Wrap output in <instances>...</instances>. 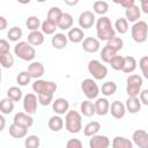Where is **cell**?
Wrapping results in <instances>:
<instances>
[{
    "instance_id": "17",
    "label": "cell",
    "mask_w": 148,
    "mask_h": 148,
    "mask_svg": "<svg viewBox=\"0 0 148 148\" xmlns=\"http://www.w3.org/2000/svg\"><path fill=\"white\" fill-rule=\"evenodd\" d=\"M82 49L88 53H96L101 49V42L95 37H86L82 42Z\"/></svg>"
},
{
    "instance_id": "8",
    "label": "cell",
    "mask_w": 148,
    "mask_h": 148,
    "mask_svg": "<svg viewBox=\"0 0 148 148\" xmlns=\"http://www.w3.org/2000/svg\"><path fill=\"white\" fill-rule=\"evenodd\" d=\"M81 90L87 99H97L99 94V88L94 79H84L81 82Z\"/></svg>"
},
{
    "instance_id": "43",
    "label": "cell",
    "mask_w": 148,
    "mask_h": 148,
    "mask_svg": "<svg viewBox=\"0 0 148 148\" xmlns=\"http://www.w3.org/2000/svg\"><path fill=\"white\" fill-rule=\"evenodd\" d=\"M117 53L114 52V51H112L109 46H104L102 50H101V58H102V60H103V62H105V64H109L110 62V60L116 56Z\"/></svg>"
},
{
    "instance_id": "30",
    "label": "cell",
    "mask_w": 148,
    "mask_h": 148,
    "mask_svg": "<svg viewBox=\"0 0 148 148\" xmlns=\"http://www.w3.org/2000/svg\"><path fill=\"white\" fill-rule=\"evenodd\" d=\"M136 66H138V62H136L135 58L132 57V56H127V57H125L123 72H124V73H127V74L133 73V72L136 69Z\"/></svg>"
},
{
    "instance_id": "2",
    "label": "cell",
    "mask_w": 148,
    "mask_h": 148,
    "mask_svg": "<svg viewBox=\"0 0 148 148\" xmlns=\"http://www.w3.org/2000/svg\"><path fill=\"white\" fill-rule=\"evenodd\" d=\"M96 35L97 39L108 42L116 37V30L111 22V20L108 16H101L96 21Z\"/></svg>"
},
{
    "instance_id": "46",
    "label": "cell",
    "mask_w": 148,
    "mask_h": 148,
    "mask_svg": "<svg viewBox=\"0 0 148 148\" xmlns=\"http://www.w3.org/2000/svg\"><path fill=\"white\" fill-rule=\"evenodd\" d=\"M139 67L143 74V77L148 80V56H143L139 60Z\"/></svg>"
},
{
    "instance_id": "49",
    "label": "cell",
    "mask_w": 148,
    "mask_h": 148,
    "mask_svg": "<svg viewBox=\"0 0 148 148\" xmlns=\"http://www.w3.org/2000/svg\"><path fill=\"white\" fill-rule=\"evenodd\" d=\"M139 99H140L141 104L148 106V89L141 90V92H140V95H139Z\"/></svg>"
},
{
    "instance_id": "6",
    "label": "cell",
    "mask_w": 148,
    "mask_h": 148,
    "mask_svg": "<svg viewBox=\"0 0 148 148\" xmlns=\"http://www.w3.org/2000/svg\"><path fill=\"white\" fill-rule=\"evenodd\" d=\"M143 80L138 74H131L126 79V92L128 97H138L141 92Z\"/></svg>"
},
{
    "instance_id": "29",
    "label": "cell",
    "mask_w": 148,
    "mask_h": 148,
    "mask_svg": "<svg viewBox=\"0 0 148 148\" xmlns=\"http://www.w3.org/2000/svg\"><path fill=\"white\" fill-rule=\"evenodd\" d=\"M92 10L95 14H98L101 16H105V14L109 10V3L106 1H103V0L95 1L92 3Z\"/></svg>"
},
{
    "instance_id": "13",
    "label": "cell",
    "mask_w": 148,
    "mask_h": 148,
    "mask_svg": "<svg viewBox=\"0 0 148 148\" xmlns=\"http://www.w3.org/2000/svg\"><path fill=\"white\" fill-rule=\"evenodd\" d=\"M28 73L31 76V79L39 80L45 73L44 65L42 62H39V61H31L30 65L28 66Z\"/></svg>"
},
{
    "instance_id": "10",
    "label": "cell",
    "mask_w": 148,
    "mask_h": 148,
    "mask_svg": "<svg viewBox=\"0 0 148 148\" xmlns=\"http://www.w3.org/2000/svg\"><path fill=\"white\" fill-rule=\"evenodd\" d=\"M13 124L28 130L34 125V118L31 117V114H28L25 112H17L13 118Z\"/></svg>"
},
{
    "instance_id": "39",
    "label": "cell",
    "mask_w": 148,
    "mask_h": 148,
    "mask_svg": "<svg viewBox=\"0 0 148 148\" xmlns=\"http://www.w3.org/2000/svg\"><path fill=\"white\" fill-rule=\"evenodd\" d=\"M22 90L18 88V87H16V86H13V87H10L8 90H7V97L8 98H10L12 101H14V102H18V101H21L22 99Z\"/></svg>"
},
{
    "instance_id": "37",
    "label": "cell",
    "mask_w": 148,
    "mask_h": 148,
    "mask_svg": "<svg viewBox=\"0 0 148 148\" xmlns=\"http://www.w3.org/2000/svg\"><path fill=\"white\" fill-rule=\"evenodd\" d=\"M25 25H27V28H28L30 31H37V30L40 28L42 22H40V20H39L37 16L31 15V16H29V17L27 18Z\"/></svg>"
},
{
    "instance_id": "14",
    "label": "cell",
    "mask_w": 148,
    "mask_h": 148,
    "mask_svg": "<svg viewBox=\"0 0 148 148\" xmlns=\"http://www.w3.org/2000/svg\"><path fill=\"white\" fill-rule=\"evenodd\" d=\"M52 110L56 112V114H65L69 111V103L66 98H62V97H59V98H56L53 102H52Z\"/></svg>"
},
{
    "instance_id": "21",
    "label": "cell",
    "mask_w": 148,
    "mask_h": 148,
    "mask_svg": "<svg viewBox=\"0 0 148 148\" xmlns=\"http://www.w3.org/2000/svg\"><path fill=\"white\" fill-rule=\"evenodd\" d=\"M141 16V9L139 8L138 5H134L133 7L128 8V9H125V18L128 21V22H138L139 18Z\"/></svg>"
},
{
    "instance_id": "53",
    "label": "cell",
    "mask_w": 148,
    "mask_h": 148,
    "mask_svg": "<svg viewBox=\"0 0 148 148\" xmlns=\"http://www.w3.org/2000/svg\"><path fill=\"white\" fill-rule=\"evenodd\" d=\"M0 121H1V126H0V131H2L3 128H5V124H6V119H5V117L1 114L0 116Z\"/></svg>"
},
{
    "instance_id": "12",
    "label": "cell",
    "mask_w": 148,
    "mask_h": 148,
    "mask_svg": "<svg viewBox=\"0 0 148 148\" xmlns=\"http://www.w3.org/2000/svg\"><path fill=\"white\" fill-rule=\"evenodd\" d=\"M132 141L139 148H148V133L145 130H135L132 134Z\"/></svg>"
},
{
    "instance_id": "36",
    "label": "cell",
    "mask_w": 148,
    "mask_h": 148,
    "mask_svg": "<svg viewBox=\"0 0 148 148\" xmlns=\"http://www.w3.org/2000/svg\"><path fill=\"white\" fill-rule=\"evenodd\" d=\"M101 91H102V94L105 97L112 96L117 91V84H116V82H113V81H106V82H104L102 84Z\"/></svg>"
},
{
    "instance_id": "52",
    "label": "cell",
    "mask_w": 148,
    "mask_h": 148,
    "mask_svg": "<svg viewBox=\"0 0 148 148\" xmlns=\"http://www.w3.org/2000/svg\"><path fill=\"white\" fill-rule=\"evenodd\" d=\"M7 28V20L5 16H0V30H5Z\"/></svg>"
},
{
    "instance_id": "40",
    "label": "cell",
    "mask_w": 148,
    "mask_h": 148,
    "mask_svg": "<svg viewBox=\"0 0 148 148\" xmlns=\"http://www.w3.org/2000/svg\"><path fill=\"white\" fill-rule=\"evenodd\" d=\"M22 35H23V32L20 27H12L7 32V37L12 42H18L21 39Z\"/></svg>"
},
{
    "instance_id": "33",
    "label": "cell",
    "mask_w": 148,
    "mask_h": 148,
    "mask_svg": "<svg viewBox=\"0 0 148 148\" xmlns=\"http://www.w3.org/2000/svg\"><path fill=\"white\" fill-rule=\"evenodd\" d=\"M40 29H42V32L44 35H54L56 30L58 29V25L54 22H52V21H50V20L46 18V20H44L42 22Z\"/></svg>"
},
{
    "instance_id": "5",
    "label": "cell",
    "mask_w": 148,
    "mask_h": 148,
    "mask_svg": "<svg viewBox=\"0 0 148 148\" xmlns=\"http://www.w3.org/2000/svg\"><path fill=\"white\" fill-rule=\"evenodd\" d=\"M131 36L135 43H145L148 38V24L145 21H138L133 23L131 28Z\"/></svg>"
},
{
    "instance_id": "24",
    "label": "cell",
    "mask_w": 148,
    "mask_h": 148,
    "mask_svg": "<svg viewBox=\"0 0 148 148\" xmlns=\"http://www.w3.org/2000/svg\"><path fill=\"white\" fill-rule=\"evenodd\" d=\"M44 34L39 30L37 31H30L28 35V43L31 44L32 46H39L44 43Z\"/></svg>"
},
{
    "instance_id": "9",
    "label": "cell",
    "mask_w": 148,
    "mask_h": 148,
    "mask_svg": "<svg viewBox=\"0 0 148 148\" xmlns=\"http://www.w3.org/2000/svg\"><path fill=\"white\" fill-rule=\"evenodd\" d=\"M38 97L37 95L29 92L23 97V109L24 112L28 114H34L37 111V106H38Z\"/></svg>"
},
{
    "instance_id": "35",
    "label": "cell",
    "mask_w": 148,
    "mask_h": 148,
    "mask_svg": "<svg viewBox=\"0 0 148 148\" xmlns=\"http://www.w3.org/2000/svg\"><path fill=\"white\" fill-rule=\"evenodd\" d=\"M14 110V101L6 97L0 101V111L2 114H9Z\"/></svg>"
},
{
    "instance_id": "27",
    "label": "cell",
    "mask_w": 148,
    "mask_h": 148,
    "mask_svg": "<svg viewBox=\"0 0 148 148\" xmlns=\"http://www.w3.org/2000/svg\"><path fill=\"white\" fill-rule=\"evenodd\" d=\"M73 16L68 13H64L58 23V28L61 30H71L73 28Z\"/></svg>"
},
{
    "instance_id": "1",
    "label": "cell",
    "mask_w": 148,
    "mask_h": 148,
    "mask_svg": "<svg viewBox=\"0 0 148 148\" xmlns=\"http://www.w3.org/2000/svg\"><path fill=\"white\" fill-rule=\"evenodd\" d=\"M58 86L53 81H46V80H35L32 83V90L37 94L38 102L40 105L46 106L53 102V95L57 90Z\"/></svg>"
},
{
    "instance_id": "45",
    "label": "cell",
    "mask_w": 148,
    "mask_h": 148,
    "mask_svg": "<svg viewBox=\"0 0 148 148\" xmlns=\"http://www.w3.org/2000/svg\"><path fill=\"white\" fill-rule=\"evenodd\" d=\"M30 80H31V76L29 75L28 71L20 72V73L17 74V76H16V82H17L18 86H21V87L27 86V84L30 82Z\"/></svg>"
},
{
    "instance_id": "50",
    "label": "cell",
    "mask_w": 148,
    "mask_h": 148,
    "mask_svg": "<svg viewBox=\"0 0 148 148\" xmlns=\"http://www.w3.org/2000/svg\"><path fill=\"white\" fill-rule=\"evenodd\" d=\"M116 3H118V5H120L123 8H125V9H128V8H131V7H133L134 5H135V1L134 0H124V1H116Z\"/></svg>"
},
{
    "instance_id": "25",
    "label": "cell",
    "mask_w": 148,
    "mask_h": 148,
    "mask_svg": "<svg viewBox=\"0 0 148 148\" xmlns=\"http://www.w3.org/2000/svg\"><path fill=\"white\" fill-rule=\"evenodd\" d=\"M47 126H49V128H50L51 131H53V132H59V131H61L62 127H64V119H62L59 114H54V116H52V117L49 119Z\"/></svg>"
},
{
    "instance_id": "47",
    "label": "cell",
    "mask_w": 148,
    "mask_h": 148,
    "mask_svg": "<svg viewBox=\"0 0 148 148\" xmlns=\"http://www.w3.org/2000/svg\"><path fill=\"white\" fill-rule=\"evenodd\" d=\"M65 148H83V145L81 142V140L79 139H69L66 143V147Z\"/></svg>"
},
{
    "instance_id": "48",
    "label": "cell",
    "mask_w": 148,
    "mask_h": 148,
    "mask_svg": "<svg viewBox=\"0 0 148 148\" xmlns=\"http://www.w3.org/2000/svg\"><path fill=\"white\" fill-rule=\"evenodd\" d=\"M9 43L6 39H0V54L9 53Z\"/></svg>"
},
{
    "instance_id": "20",
    "label": "cell",
    "mask_w": 148,
    "mask_h": 148,
    "mask_svg": "<svg viewBox=\"0 0 148 148\" xmlns=\"http://www.w3.org/2000/svg\"><path fill=\"white\" fill-rule=\"evenodd\" d=\"M84 32L81 28H76V27H73L71 30H68L67 32V38L69 42L74 43V44H77V43H82L84 40Z\"/></svg>"
},
{
    "instance_id": "22",
    "label": "cell",
    "mask_w": 148,
    "mask_h": 148,
    "mask_svg": "<svg viewBox=\"0 0 148 148\" xmlns=\"http://www.w3.org/2000/svg\"><path fill=\"white\" fill-rule=\"evenodd\" d=\"M126 111L130 113H138L141 110V102L138 97H128L125 103Z\"/></svg>"
},
{
    "instance_id": "31",
    "label": "cell",
    "mask_w": 148,
    "mask_h": 148,
    "mask_svg": "<svg viewBox=\"0 0 148 148\" xmlns=\"http://www.w3.org/2000/svg\"><path fill=\"white\" fill-rule=\"evenodd\" d=\"M27 133H28V130L22 128L15 124H12L9 126V135L15 139H23L27 136Z\"/></svg>"
},
{
    "instance_id": "26",
    "label": "cell",
    "mask_w": 148,
    "mask_h": 148,
    "mask_svg": "<svg viewBox=\"0 0 148 148\" xmlns=\"http://www.w3.org/2000/svg\"><path fill=\"white\" fill-rule=\"evenodd\" d=\"M112 148H133V141L125 136H114L111 143Z\"/></svg>"
},
{
    "instance_id": "15",
    "label": "cell",
    "mask_w": 148,
    "mask_h": 148,
    "mask_svg": "<svg viewBox=\"0 0 148 148\" xmlns=\"http://www.w3.org/2000/svg\"><path fill=\"white\" fill-rule=\"evenodd\" d=\"M110 112L114 119H121L125 117L127 111L124 103H121L120 101H113L110 105Z\"/></svg>"
},
{
    "instance_id": "19",
    "label": "cell",
    "mask_w": 148,
    "mask_h": 148,
    "mask_svg": "<svg viewBox=\"0 0 148 148\" xmlns=\"http://www.w3.org/2000/svg\"><path fill=\"white\" fill-rule=\"evenodd\" d=\"M95 103V109H96V114L98 116H105L110 112V102L105 97H99L96 99Z\"/></svg>"
},
{
    "instance_id": "28",
    "label": "cell",
    "mask_w": 148,
    "mask_h": 148,
    "mask_svg": "<svg viewBox=\"0 0 148 148\" xmlns=\"http://www.w3.org/2000/svg\"><path fill=\"white\" fill-rule=\"evenodd\" d=\"M101 130V124L98 121H90L83 128V134L86 136H94L96 135Z\"/></svg>"
},
{
    "instance_id": "38",
    "label": "cell",
    "mask_w": 148,
    "mask_h": 148,
    "mask_svg": "<svg viewBox=\"0 0 148 148\" xmlns=\"http://www.w3.org/2000/svg\"><path fill=\"white\" fill-rule=\"evenodd\" d=\"M106 46H109L112 51H114L116 53H118L123 49V46H124V40L120 37H113L112 39H110V40L106 42Z\"/></svg>"
},
{
    "instance_id": "4",
    "label": "cell",
    "mask_w": 148,
    "mask_h": 148,
    "mask_svg": "<svg viewBox=\"0 0 148 148\" xmlns=\"http://www.w3.org/2000/svg\"><path fill=\"white\" fill-rule=\"evenodd\" d=\"M14 53L17 58L24 60V61H32L36 57V50L35 47L29 44L28 42H18L14 46Z\"/></svg>"
},
{
    "instance_id": "7",
    "label": "cell",
    "mask_w": 148,
    "mask_h": 148,
    "mask_svg": "<svg viewBox=\"0 0 148 148\" xmlns=\"http://www.w3.org/2000/svg\"><path fill=\"white\" fill-rule=\"evenodd\" d=\"M88 72L91 74L94 80H103L108 75V68L97 59H91L88 62Z\"/></svg>"
},
{
    "instance_id": "44",
    "label": "cell",
    "mask_w": 148,
    "mask_h": 148,
    "mask_svg": "<svg viewBox=\"0 0 148 148\" xmlns=\"http://www.w3.org/2000/svg\"><path fill=\"white\" fill-rule=\"evenodd\" d=\"M0 62L3 68H10L14 65V57L9 53H2L0 54Z\"/></svg>"
},
{
    "instance_id": "3",
    "label": "cell",
    "mask_w": 148,
    "mask_h": 148,
    "mask_svg": "<svg viewBox=\"0 0 148 148\" xmlns=\"http://www.w3.org/2000/svg\"><path fill=\"white\" fill-rule=\"evenodd\" d=\"M65 128L72 133L76 134L82 130V116L75 110H69L65 116Z\"/></svg>"
},
{
    "instance_id": "32",
    "label": "cell",
    "mask_w": 148,
    "mask_h": 148,
    "mask_svg": "<svg viewBox=\"0 0 148 148\" xmlns=\"http://www.w3.org/2000/svg\"><path fill=\"white\" fill-rule=\"evenodd\" d=\"M62 14H64V13H62V10H61L59 7L53 6V7H51V8L49 9V12H47V20L54 22V23L58 25V23H59L61 16H62Z\"/></svg>"
},
{
    "instance_id": "18",
    "label": "cell",
    "mask_w": 148,
    "mask_h": 148,
    "mask_svg": "<svg viewBox=\"0 0 148 148\" xmlns=\"http://www.w3.org/2000/svg\"><path fill=\"white\" fill-rule=\"evenodd\" d=\"M67 43H68V38H67V35L62 34V32H58V34H54L51 38V44L52 46L56 49V50H62L67 46Z\"/></svg>"
},
{
    "instance_id": "34",
    "label": "cell",
    "mask_w": 148,
    "mask_h": 148,
    "mask_svg": "<svg viewBox=\"0 0 148 148\" xmlns=\"http://www.w3.org/2000/svg\"><path fill=\"white\" fill-rule=\"evenodd\" d=\"M113 27H114V30L118 34L124 35V34H126L128 31V21L125 17H119V18L116 20Z\"/></svg>"
},
{
    "instance_id": "16",
    "label": "cell",
    "mask_w": 148,
    "mask_h": 148,
    "mask_svg": "<svg viewBox=\"0 0 148 148\" xmlns=\"http://www.w3.org/2000/svg\"><path fill=\"white\" fill-rule=\"evenodd\" d=\"M110 146V139L106 135L96 134L91 136L89 140V147L90 148H109Z\"/></svg>"
},
{
    "instance_id": "51",
    "label": "cell",
    "mask_w": 148,
    "mask_h": 148,
    "mask_svg": "<svg viewBox=\"0 0 148 148\" xmlns=\"http://www.w3.org/2000/svg\"><path fill=\"white\" fill-rule=\"evenodd\" d=\"M140 9L145 14H148V0H141L140 1Z\"/></svg>"
},
{
    "instance_id": "41",
    "label": "cell",
    "mask_w": 148,
    "mask_h": 148,
    "mask_svg": "<svg viewBox=\"0 0 148 148\" xmlns=\"http://www.w3.org/2000/svg\"><path fill=\"white\" fill-rule=\"evenodd\" d=\"M124 61H125V57L123 56H118L116 54L109 62V65L114 69V71H123L124 67Z\"/></svg>"
},
{
    "instance_id": "54",
    "label": "cell",
    "mask_w": 148,
    "mask_h": 148,
    "mask_svg": "<svg viewBox=\"0 0 148 148\" xmlns=\"http://www.w3.org/2000/svg\"><path fill=\"white\" fill-rule=\"evenodd\" d=\"M77 2H79L77 0H75V1H65V3L66 5H69V6H75Z\"/></svg>"
},
{
    "instance_id": "42",
    "label": "cell",
    "mask_w": 148,
    "mask_h": 148,
    "mask_svg": "<svg viewBox=\"0 0 148 148\" xmlns=\"http://www.w3.org/2000/svg\"><path fill=\"white\" fill-rule=\"evenodd\" d=\"M40 145V140L37 135H28L24 139V147L25 148H38Z\"/></svg>"
},
{
    "instance_id": "11",
    "label": "cell",
    "mask_w": 148,
    "mask_h": 148,
    "mask_svg": "<svg viewBox=\"0 0 148 148\" xmlns=\"http://www.w3.org/2000/svg\"><path fill=\"white\" fill-rule=\"evenodd\" d=\"M96 16L94 12L90 10H84L79 15V25L82 29H90L95 22H96Z\"/></svg>"
},
{
    "instance_id": "23",
    "label": "cell",
    "mask_w": 148,
    "mask_h": 148,
    "mask_svg": "<svg viewBox=\"0 0 148 148\" xmlns=\"http://www.w3.org/2000/svg\"><path fill=\"white\" fill-rule=\"evenodd\" d=\"M80 111H81V114H83L84 117H92L94 114H96L95 103H92L89 99L83 101L80 105Z\"/></svg>"
}]
</instances>
